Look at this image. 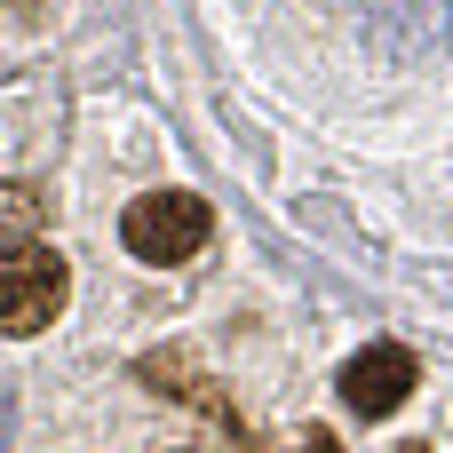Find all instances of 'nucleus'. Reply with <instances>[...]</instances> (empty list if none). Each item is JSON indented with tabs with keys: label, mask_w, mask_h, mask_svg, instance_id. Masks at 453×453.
<instances>
[{
	"label": "nucleus",
	"mask_w": 453,
	"mask_h": 453,
	"mask_svg": "<svg viewBox=\"0 0 453 453\" xmlns=\"http://www.w3.org/2000/svg\"><path fill=\"white\" fill-rule=\"evenodd\" d=\"M135 374H143V382H159L167 398H183V406H199V414H215V422H223L231 438H247V422H239V406H231V398H223V390H215V382H207V374H199V366H191L183 350H151V358H143Z\"/></svg>",
	"instance_id": "obj_5"
},
{
	"label": "nucleus",
	"mask_w": 453,
	"mask_h": 453,
	"mask_svg": "<svg viewBox=\"0 0 453 453\" xmlns=\"http://www.w3.org/2000/svg\"><path fill=\"white\" fill-rule=\"evenodd\" d=\"M207 231H215V215H207V199H191V191H143V199L119 215V239H127L135 263H183V255L207 247Z\"/></svg>",
	"instance_id": "obj_2"
},
{
	"label": "nucleus",
	"mask_w": 453,
	"mask_h": 453,
	"mask_svg": "<svg viewBox=\"0 0 453 453\" xmlns=\"http://www.w3.org/2000/svg\"><path fill=\"white\" fill-rule=\"evenodd\" d=\"M453 32V0H358V40L390 72H422Z\"/></svg>",
	"instance_id": "obj_1"
},
{
	"label": "nucleus",
	"mask_w": 453,
	"mask_h": 453,
	"mask_svg": "<svg viewBox=\"0 0 453 453\" xmlns=\"http://www.w3.org/2000/svg\"><path fill=\"white\" fill-rule=\"evenodd\" d=\"M406 390H414V350H398V342H374V350H358V358L342 366V406L366 414V422L398 414Z\"/></svg>",
	"instance_id": "obj_4"
},
{
	"label": "nucleus",
	"mask_w": 453,
	"mask_h": 453,
	"mask_svg": "<svg viewBox=\"0 0 453 453\" xmlns=\"http://www.w3.org/2000/svg\"><path fill=\"white\" fill-rule=\"evenodd\" d=\"M64 255L56 247H32V239H16L8 255H0V334H40L56 311H64Z\"/></svg>",
	"instance_id": "obj_3"
},
{
	"label": "nucleus",
	"mask_w": 453,
	"mask_h": 453,
	"mask_svg": "<svg viewBox=\"0 0 453 453\" xmlns=\"http://www.w3.org/2000/svg\"><path fill=\"white\" fill-rule=\"evenodd\" d=\"M40 223H48V199H40L32 183H0V231L24 239V231H40Z\"/></svg>",
	"instance_id": "obj_6"
},
{
	"label": "nucleus",
	"mask_w": 453,
	"mask_h": 453,
	"mask_svg": "<svg viewBox=\"0 0 453 453\" xmlns=\"http://www.w3.org/2000/svg\"><path fill=\"white\" fill-rule=\"evenodd\" d=\"M8 430H16V398H8V382H0V446H8Z\"/></svg>",
	"instance_id": "obj_7"
}]
</instances>
